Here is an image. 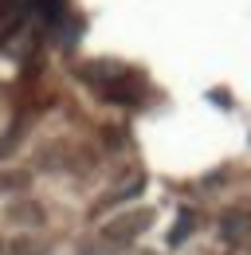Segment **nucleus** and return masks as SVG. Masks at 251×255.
Instances as JSON below:
<instances>
[{"instance_id":"5","label":"nucleus","mask_w":251,"mask_h":255,"mask_svg":"<svg viewBox=\"0 0 251 255\" xmlns=\"http://www.w3.org/2000/svg\"><path fill=\"white\" fill-rule=\"evenodd\" d=\"M35 8H39V16H43V20L51 24V28L59 24V20H63V12H67V4H63V0H35Z\"/></svg>"},{"instance_id":"7","label":"nucleus","mask_w":251,"mask_h":255,"mask_svg":"<svg viewBox=\"0 0 251 255\" xmlns=\"http://www.w3.org/2000/svg\"><path fill=\"white\" fill-rule=\"evenodd\" d=\"M28 181H31V177L24 173V169H16V173H0V189H4V192H8V189H16V192L28 189Z\"/></svg>"},{"instance_id":"2","label":"nucleus","mask_w":251,"mask_h":255,"mask_svg":"<svg viewBox=\"0 0 251 255\" xmlns=\"http://www.w3.org/2000/svg\"><path fill=\"white\" fill-rule=\"evenodd\" d=\"M248 232H251V212H248V208H232V212H224V220H220V236H224L228 244L248 240Z\"/></svg>"},{"instance_id":"3","label":"nucleus","mask_w":251,"mask_h":255,"mask_svg":"<svg viewBox=\"0 0 251 255\" xmlns=\"http://www.w3.org/2000/svg\"><path fill=\"white\" fill-rule=\"evenodd\" d=\"M8 220L35 228V224L43 220V208H39V204H31V200H20V204H12V208H8Z\"/></svg>"},{"instance_id":"9","label":"nucleus","mask_w":251,"mask_h":255,"mask_svg":"<svg viewBox=\"0 0 251 255\" xmlns=\"http://www.w3.org/2000/svg\"><path fill=\"white\" fill-rule=\"evenodd\" d=\"M0 255H4V240H0Z\"/></svg>"},{"instance_id":"6","label":"nucleus","mask_w":251,"mask_h":255,"mask_svg":"<svg viewBox=\"0 0 251 255\" xmlns=\"http://www.w3.org/2000/svg\"><path fill=\"white\" fill-rule=\"evenodd\" d=\"M47 252H51V244L31 240V236H24V240H16V244H12V255H47Z\"/></svg>"},{"instance_id":"1","label":"nucleus","mask_w":251,"mask_h":255,"mask_svg":"<svg viewBox=\"0 0 251 255\" xmlns=\"http://www.w3.org/2000/svg\"><path fill=\"white\" fill-rule=\"evenodd\" d=\"M149 224H153V212H149V208H129V212H122V216H114V220L106 224L94 244H83L79 255H118L122 248H129Z\"/></svg>"},{"instance_id":"8","label":"nucleus","mask_w":251,"mask_h":255,"mask_svg":"<svg viewBox=\"0 0 251 255\" xmlns=\"http://www.w3.org/2000/svg\"><path fill=\"white\" fill-rule=\"evenodd\" d=\"M133 255H157V252H133Z\"/></svg>"},{"instance_id":"4","label":"nucleus","mask_w":251,"mask_h":255,"mask_svg":"<svg viewBox=\"0 0 251 255\" xmlns=\"http://www.w3.org/2000/svg\"><path fill=\"white\" fill-rule=\"evenodd\" d=\"M192 228H196V216H192V212H181V220L173 224V232H169V244H173V248L185 244L188 236H192Z\"/></svg>"}]
</instances>
